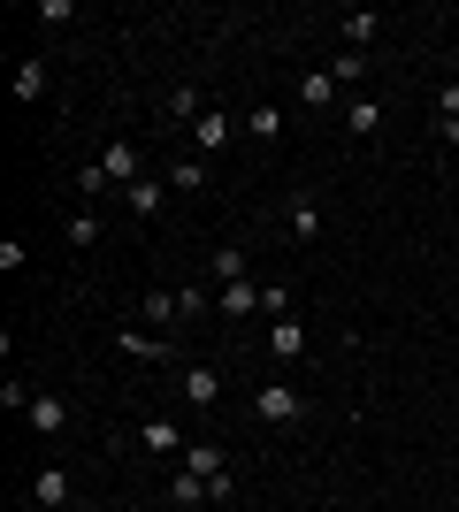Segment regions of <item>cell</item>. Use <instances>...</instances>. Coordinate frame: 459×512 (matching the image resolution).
Listing matches in <instances>:
<instances>
[{
    "instance_id": "14",
    "label": "cell",
    "mask_w": 459,
    "mask_h": 512,
    "mask_svg": "<svg viewBox=\"0 0 459 512\" xmlns=\"http://www.w3.org/2000/svg\"><path fill=\"white\" fill-rule=\"evenodd\" d=\"M345 130H352V138H375V130H383V100L352 92V100H345Z\"/></svg>"
},
{
    "instance_id": "4",
    "label": "cell",
    "mask_w": 459,
    "mask_h": 512,
    "mask_svg": "<svg viewBox=\"0 0 459 512\" xmlns=\"http://www.w3.org/2000/svg\"><path fill=\"white\" fill-rule=\"evenodd\" d=\"M176 398H184V406H199V413H207V406H222V375H215L207 360H192L184 375H176Z\"/></svg>"
},
{
    "instance_id": "23",
    "label": "cell",
    "mask_w": 459,
    "mask_h": 512,
    "mask_svg": "<svg viewBox=\"0 0 459 512\" xmlns=\"http://www.w3.org/2000/svg\"><path fill=\"white\" fill-rule=\"evenodd\" d=\"M16 100H46V62H39V54H23V62H16Z\"/></svg>"
},
{
    "instance_id": "6",
    "label": "cell",
    "mask_w": 459,
    "mask_h": 512,
    "mask_svg": "<svg viewBox=\"0 0 459 512\" xmlns=\"http://www.w3.org/2000/svg\"><path fill=\"white\" fill-rule=\"evenodd\" d=\"M253 276V253H245L238 237H230V245H215V253H207V283H215V291H230V283H245Z\"/></svg>"
},
{
    "instance_id": "8",
    "label": "cell",
    "mask_w": 459,
    "mask_h": 512,
    "mask_svg": "<svg viewBox=\"0 0 459 512\" xmlns=\"http://www.w3.org/2000/svg\"><path fill=\"white\" fill-rule=\"evenodd\" d=\"M261 344H268V360H284V367H291V360H306V321H299V314L268 321V337H261Z\"/></svg>"
},
{
    "instance_id": "3",
    "label": "cell",
    "mask_w": 459,
    "mask_h": 512,
    "mask_svg": "<svg viewBox=\"0 0 459 512\" xmlns=\"http://www.w3.org/2000/svg\"><path fill=\"white\" fill-rule=\"evenodd\" d=\"M69 497H77V474L69 467H39L31 474V505L39 512H69Z\"/></svg>"
},
{
    "instance_id": "26",
    "label": "cell",
    "mask_w": 459,
    "mask_h": 512,
    "mask_svg": "<svg viewBox=\"0 0 459 512\" xmlns=\"http://www.w3.org/2000/svg\"><path fill=\"white\" fill-rule=\"evenodd\" d=\"M261 314H268V321L291 314V283H261Z\"/></svg>"
},
{
    "instance_id": "11",
    "label": "cell",
    "mask_w": 459,
    "mask_h": 512,
    "mask_svg": "<svg viewBox=\"0 0 459 512\" xmlns=\"http://www.w3.org/2000/svg\"><path fill=\"white\" fill-rule=\"evenodd\" d=\"M215 314H230V321H253V314H261V283L245 276V283H230V291H215Z\"/></svg>"
},
{
    "instance_id": "30",
    "label": "cell",
    "mask_w": 459,
    "mask_h": 512,
    "mask_svg": "<svg viewBox=\"0 0 459 512\" xmlns=\"http://www.w3.org/2000/svg\"><path fill=\"white\" fill-rule=\"evenodd\" d=\"M123 512H146V505H123Z\"/></svg>"
},
{
    "instance_id": "16",
    "label": "cell",
    "mask_w": 459,
    "mask_h": 512,
    "mask_svg": "<svg viewBox=\"0 0 459 512\" xmlns=\"http://www.w3.org/2000/svg\"><path fill=\"white\" fill-rule=\"evenodd\" d=\"M192 146L199 153H222V146H230V115H222V107H207V115L192 123Z\"/></svg>"
},
{
    "instance_id": "24",
    "label": "cell",
    "mask_w": 459,
    "mask_h": 512,
    "mask_svg": "<svg viewBox=\"0 0 459 512\" xmlns=\"http://www.w3.org/2000/svg\"><path fill=\"white\" fill-rule=\"evenodd\" d=\"M115 344H123L131 360H169V344H161V337H146V329H123Z\"/></svg>"
},
{
    "instance_id": "27",
    "label": "cell",
    "mask_w": 459,
    "mask_h": 512,
    "mask_svg": "<svg viewBox=\"0 0 459 512\" xmlns=\"http://www.w3.org/2000/svg\"><path fill=\"white\" fill-rule=\"evenodd\" d=\"M169 115H192V123H199L207 107H199V92H192V85H176V92H169Z\"/></svg>"
},
{
    "instance_id": "15",
    "label": "cell",
    "mask_w": 459,
    "mask_h": 512,
    "mask_svg": "<svg viewBox=\"0 0 459 512\" xmlns=\"http://www.w3.org/2000/svg\"><path fill=\"white\" fill-rule=\"evenodd\" d=\"M138 444H146V451H176V459H184V451H192V436H184L176 421H138Z\"/></svg>"
},
{
    "instance_id": "17",
    "label": "cell",
    "mask_w": 459,
    "mask_h": 512,
    "mask_svg": "<svg viewBox=\"0 0 459 512\" xmlns=\"http://www.w3.org/2000/svg\"><path fill=\"white\" fill-rule=\"evenodd\" d=\"M169 192H207V153H184V161H169Z\"/></svg>"
},
{
    "instance_id": "20",
    "label": "cell",
    "mask_w": 459,
    "mask_h": 512,
    "mask_svg": "<svg viewBox=\"0 0 459 512\" xmlns=\"http://www.w3.org/2000/svg\"><path fill=\"white\" fill-rule=\"evenodd\" d=\"M138 314H146V329H169V321H184V299H176V291H146Z\"/></svg>"
},
{
    "instance_id": "19",
    "label": "cell",
    "mask_w": 459,
    "mask_h": 512,
    "mask_svg": "<svg viewBox=\"0 0 459 512\" xmlns=\"http://www.w3.org/2000/svg\"><path fill=\"white\" fill-rule=\"evenodd\" d=\"M184 474H199V482H215V474H230L222 444H192V451H184Z\"/></svg>"
},
{
    "instance_id": "21",
    "label": "cell",
    "mask_w": 459,
    "mask_h": 512,
    "mask_svg": "<svg viewBox=\"0 0 459 512\" xmlns=\"http://www.w3.org/2000/svg\"><path fill=\"white\" fill-rule=\"evenodd\" d=\"M368 69H375V54H352V46H337V54H329V77H337V85H360Z\"/></svg>"
},
{
    "instance_id": "28",
    "label": "cell",
    "mask_w": 459,
    "mask_h": 512,
    "mask_svg": "<svg viewBox=\"0 0 459 512\" xmlns=\"http://www.w3.org/2000/svg\"><path fill=\"white\" fill-rule=\"evenodd\" d=\"M437 123H459V85H444V92H437Z\"/></svg>"
},
{
    "instance_id": "31",
    "label": "cell",
    "mask_w": 459,
    "mask_h": 512,
    "mask_svg": "<svg viewBox=\"0 0 459 512\" xmlns=\"http://www.w3.org/2000/svg\"><path fill=\"white\" fill-rule=\"evenodd\" d=\"M452 512H459V497H452Z\"/></svg>"
},
{
    "instance_id": "22",
    "label": "cell",
    "mask_w": 459,
    "mask_h": 512,
    "mask_svg": "<svg viewBox=\"0 0 459 512\" xmlns=\"http://www.w3.org/2000/svg\"><path fill=\"white\" fill-rule=\"evenodd\" d=\"M169 505H176V512H199V505H215V497H207V482H199V474H176V482H169Z\"/></svg>"
},
{
    "instance_id": "7",
    "label": "cell",
    "mask_w": 459,
    "mask_h": 512,
    "mask_svg": "<svg viewBox=\"0 0 459 512\" xmlns=\"http://www.w3.org/2000/svg\"><path fill=\"white\" fill-rule=\"evenodd\" d=\"M23 421L39 428V436H62V428H69V398H62V390H31V406H23Z\"/></svg>"
},
{
    "instance_id": "2",
    "label": "cell",
    "mask_w": 459,
    "mask_h": 512,
    "mask_svg": "<svg viewBox=\"0 0 459 512\" xmlns=\"http://www.w3.org/2000/svg\"><path fill=\"white\" fill-rule=\"evenodd\" d=\"M284 230H291V245H322V199H314V192H291L284 199Z\"/></svg>"
},
{
    "instance_id": "1",
    "label": "cell",
    "mask_w": 459,
    "mask_h": 512,
    "mask_svg": "<svg viewBox=\"0 0 459 512\" xmlns=\"http://www.w3.org/2000/svg\"><path fill=\"white\" fill-rule=\"evenodd\" d=\"M253 421H261V428H299L306 421V398L291 383H261V390H253Z\"/></svg>"
},
{
    "instance_id": "9",
    "label": "cell",
    "mask_w": 459,
    "mask_h": 512,
    "mask_svg": "<svg viewBox=\"0 0 459 512\" xmlns=\"http://www.w3.org/2000/svg\"><path fill=\"white\" fill-rule=\"evenodd\" d=\"M337 39H345L352 54H375V39H383V16H368V8H345V16H337Z\"/></svg>"
},
{
    "instance_id": "13",
    "label": "cell",
    "mask_w": 459,
    "mask_h": 512,
    "mask_svg": "<svg viewBox=\"0 0 459 512\" xmlns=\"http://www.w3.org/2000/svg\"><path fill=\"white\" fill-rule=\"evenodd\" d=\"M123 199H131V214H138V222H153V214L169 207V176H138V184H131Z\"/></svg>"
},
{
    "instance_id": "29",
    "label": "cell",
    "mask_w": 459,
    "mask_h": 512,
    "mask_svg": "<svg viewBox=\"0 0 459 512\" xmlns=\"http://www.w3.org/2000/svg\"><path fill=\"white\" fill-rule=\"evenodd\" d=\"M452 184H459V153H452Z\"/></svg>"
},
{
    "instance_id": "5",
    "label": "cell",
    "mask_w": 459,
    "mask_h": 512,
    "mask_svg": "<svg viewBox=\"0 0 459 512\" xmlns=\"http://www.w3.org/2000/svg\"><path fill=\"white\" fill-rule=\"evenodd\" d=\"M100 169H108V184H115V192H131L138 176H146V161H138V146H131V138H108V146H100Z\"/></svg>"
},
{
    "instance_id": "10",
    "label": "cell",
    "mask_w": 459,
    "mask_h": 512,
    "mask_svg": "<svg viewBox=\"0 0 459 512\" xmlns=\"http://www.w3.org/2000/svg\"><path fill=\"white\" fill-rule=\"evenodd\" d=\"M245 138H253V146H276V138H284V107L253 100V107H245Z\"/></svg>"
},
{
    "instance_id": "18",
    "label": "cell",
    "mask_w": 459,
    "mask_h": 512,
    "mask_svg": "<svg viewBox=\"0 0 459 512\" xmlns=\"http://www.w3.org/2000/svg\"><path fill=\"white\" fill-rule=\"evenodd\" d=\"M62 237H69V253H92V245H100V214H92V207H77V214L62 222Z\"/></svg>"
},
{
    "instance_id": "12",
    "label": "cell",
    "mask_w": 459,
    "mask_h": 512,
    "mask_svg": "<svg viewBox=\"0 0 459 512\" xmlns=\"http://www.w3.org/2000/svg\"><path fill=\"white\" fill-rule=\"evenodd\" d=\"M337 92H345V85H337V77H329V69H306L299 85H291V100H299V107H314V115H322V107L337 100Z\"/></svg>"
},
{
    "instance_id": "25",
    "label": "cell",
    "mask_w": 459,
    "mask_h": 512,
    "mask_svg": "<svg viewBox=\"0 0 459 512\" xmlns=\"http://www.w3.org/2000/svg\"><path fill=\"white\" fill-rule=\"evenodd\" d=\"M100 192H115L108 169H100V161H85V169H77V199H100Z\"/></svg>"
}]
</instances>
